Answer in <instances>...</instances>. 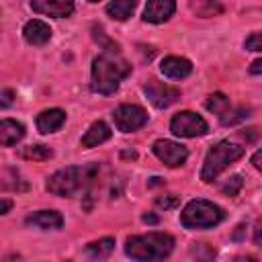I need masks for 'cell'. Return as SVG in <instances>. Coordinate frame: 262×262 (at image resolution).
I'll return each mask as SVG.
<instances>
[{
	"label": "cell",
	"mask_w": 262,
	"mask_h": 262,
	"mask_svg": "<svg viewBox=\"0 0 262 262\" xmlns=\"http://www.w3.org/2000/svg\"><path fill=\"white\" fill-rule=\"evenodd\" d=\"M129 74L131 66L119 55V49H104L92 61L90 88L96 94H113Z\"/></svg>",
	"instance_id": "obj_1"
},
{
	"label": "cell",
	"mask_w": 262,
	"mask_h": 262,
	"mask_svg": "<svg viewBox=\"0 0 262 262\" xmlns=\"http://www.w3.org/2000/svg\"><path fill=\"white\" fill-rule=\"evenodd\" d=\"M98 174V166L90 164V166H68L61 168L57 172H53L47 182L45 188L55 194V196H74L82 190H86Z\"/></svg>",
	"instance_id": "obj_2"
},
{
	"label": "cell",
	"mask_w": 262,
	"mask_h": 262,
	"mask_svg": "<svg viewBox=\"0 0 262 262\" xmlns=\"http://www.w3.org/2000/svg\"><path fill=\"white\" fill-rule=\"evenodd\" d=\"M174 250V237L168 233H145L131 235L125 242V254L133 260H162L168 258Z\"/></svg>",
	"instance_id": "obj_3"
},
{
	"label": "cell",
	"mask_w": 262,
	"mask_h": 262,
	"mask_svg": "<svg viewBox=\"0 0 262 262\" xmlns=\"http://www.w3.org/2000/svg\"><path fill=\"white\" fill-rule=\"evenodd\" d=\"M244 156V147L233 143V141H219L215 143L203 162V170H201V180L203 182H213L229 164H233L235 160H239Z\"/></svg>",
	"instance_id": "obj_4"
},
{
	"label": "cell",
	"mask_w": 262,
	"mask_h": 262,
	"mask_svg": "<svg viewBox=\"0 0 262 262\" xmlns=\"http://www.w3.org/2000/svg\"><path fill=\"white\" fill-rule=\"evenodd\" d=\"M225 219V211L205 199H196L190 201L182 213H180V223L186 229H207V227H215L217 223H221Z\"/></svg>",
	"instance_id": "obj_5"
},
{
	"label": "cell",
	"mask_w": 262,
	"mask_h": 262,
	"mask_svg": "<svg viewBox=\"0 0 262 262\" xmlns=\"http://www.w3.org/2000/svg\"><path fill=\"white\" fill-rule=\"evenodd\" d=\"M170 131L178 137H201L209 131V125L203 117L192 111H180L170 121Z\"/></svg>",
	"instance_id": "obj_6"
},
{
	"label": "cell",
	"mask_w": 262,
	"mask_h": 262,
	"mask_svg": "<svg viewBox=\"0 0 262 262\" xmlns=\"http://www.w3.org/2000/svg\"><path fill=\"white\" fill-rule=\"evenodd\" d=\"M115 127L123 133H133L147 123V113L139 104H121L113 113Z\"/></svg>",
	"instance_id": "obj_7"
},
{
	"label": "cell",
	"mask_w": 262,
	"mask_h": 262,
	"mask_svg": "<svg viewBox=\"0 0 262 262\" xmlns=\"http://www.w3.org/2000/svg\"><path fill=\"white\" fill-rule=\"evenodd\" d=\"M143 92H145V96L149 98V102H151L156 108H168L170 104H174V102L180 98V90H178L176 86L164 84V82L154 80V78L145 82Z\"/></svg>",
	"instance_id": "obj_8"
},
{
	"label": "cell",
	"mask_w": 262,
	"mask_h": 262,
	"mask_svg": "<svg viewBox=\"0 0 262 262\" xmlns=\"http://www.w3.org/2000/svg\"><path fill=\"white\" fill-rule=\"evenodd\" d=\"M151 151H154V156L160 162H164L170 168H178V166H182L188 160V149L184 145L176 143V141H170V139H158V141H154Z\"/></svg>",
	"instance_id": "obj_9"
},
{
	"label": "cell",
	"mask_w": 262,
	"mask_h": 262,
	"mask_svg": "<svg viewBox=\"0 0 262 262\" xmlns=\"http://www.w3.org/2000/svg\"><path fill=\"white\" fill-rule=\"evenodd\" d=\"M31 8L37 14L63 18L74 12V0H31Z\"/></svg>",
	"instance_id": "obj_10"
},
{
	"label": "cell",
	"mask_w": 262,
	"mask_h": 262,
	"mask_svg": "<svg viewBox=\"0 0 262 262\" xmlns=\"http://www.w3.org/2000/svg\"><path fill=\"white\" fill-rule=\"evenodd\" d=\"M176 10V0H147L145 10H143V20L145 23H166Z\"/></svg>",
	"instance_id": "obj_11"
},
{
	"label": "cell",
	"mask_w": 262,
	"mask_h": 262,
	"mask_svg": "<svg viewBox=\"0 0 262 262\" xmlns=\"http://www.w3.org/2000/svg\"><path fill=\"white\" fill-rule=\"evenodd\" d=\"M160 70L166 78H172V80H182L186 78L190 72H192V63L186 59V57H178V55H168L162 59L160 63Z\"/></svg>",
	"instance_id": "obj_12"
},
{
	"label": "cell",
	"mask_w": 262,
	"mask_h": 262,
	"mask_svg": "<svg viewBox=\"0 0 262 262\" xmlns=\"http://www.w3.org/2000/svg\"><path fill=\"white\" fill-rule=\"evenodd\" d=\"M23 37L29 45H45L49 39H51V29L47 23L39 20V18H33L25 25L23 29Z\"/></svg>",
	"instance_id": "obj_13"
},
{
	"label": "cell",
	"mask_w": 262,
	"mask_h": 262,
	"mask_svg": "<svg viewBox=\"0 0 262 262\" xmlns=\"http://www.w3.org/2000/svg\"><path fill=\"white\" fill-rule=\"evenodd\" d=\"M63 123H66V113L61 108H45L37 115V129L41 133H53L61 129Z\"/></svg>",
	"instance_id": "obj_14"
},
{
	"label": "cell",
	"mask_w": 262,
	"mask_h": 262,
	"mask_svg": "<svg viewBox=\"0 0 262 262\" xmlns=\"http://www.w3.org/2000/svg\"><path fill=\"white\" fill-rule=\"evenodd\" d=\"M25 223L39 227V229H59L63 225V217L57 211H35L27 215Z\"/></svg>",
	"instance_id": "obj_15"
},
{
	"label": "cell",
	"mask_w": 262,
	"mask_h": 262,
	"mask_svg": "<svg viewBox=\"0 0 262 262\" xmlns=\"http://www.w3.org/2000/svg\"><path fill=\"white\" fill-rule=\"evenodd\" d=\"M25 137V125L14 119H2L0 123V143L4 147L16 145Z\"/></svg>",
	"instance_id": "obj_16"
},
{
	"label": "cell",
	"mask_w": 262,
	"mask_h": 262,
	"mask_svg": "<svg viewBox=\"0 0 262 262\" xmlns=\"http://www.w3.org/2000/svg\"><path fill=\"white\" fill-rule=\"evenodd\" d=\"M111 135H113V131L104 121H94L88 127V131L84 133V137H82V147H86V149L88 147H96V145L104 143L106 139H111Z\"/></svg>",
	"instance_id": "obj_17"
},
{
	"label": "cell",
	"mask_w": 262,
	"mask_h": 262,
	"mask_svg": "<svg viewBox=\"0 0 262 262\" xmlns=\"http://www.w3.org/2000/svg\"><path fill=\"white\" fill-rule=\"evenodd\" d=\"M188 8L201 18L219 16L223 12V4L219 0H188Z\"/></svg>",
	"instance_id": "obj_18"
},
{
	"label": "cell",
	"mask_w": 262,
	"mask_h": 262,
	"mask_svg": "<svg viewBox=\"0 0 262 262\" xmlns=\"http://www.w3.org/2000/svg\"><path fill=\"white\" fill-rule=\"evenodd\" d=\"M137 8V0H111L106 4V14L115 20H127Z\"/></svg>",
	"instance_id": "obj_19"
},
{
	"label": "cell",
	"mask_w": 262,
	"mask_h": 262,
	"mask_svg": "<svg viewBox=\"0 0 262 262\" xmlns=\"http://www.w3.org/2000/svg\"><path fill=\"white\" fill-rule=\"evenodd\" d=\"M115 248V239L113 237H102V239H96V242H90L86 246V254L90 258H96V260H102V258H108L111 252Z\"/></svg>",
	"instance_id": "obj_20"
},
{
	"label": "cell",
	"mask_w": 262,
	"mask_h": 262,
	"mask_svg": "<svg viewBox=\"0 0 262 262\" xmlns=\"http://www.w3.org/2000/svg\"><path fill=\"white\" fill-rule=\"evenodd\" d=\"M18 154H20V158L33 160V162H45V160H51L53 158V149L47 147V145H27Z\"/></svg>",
	"instance_id": "obj_21"
},
{
	"label": "cell",
	"mask_w": 262,
	"mask_h": 262,
	"mask_svg": "<svg viewBox=\"0 0 262 262\" xmlns=\"http://www.w3.org/2000/svg\"><path fill=\"white\" fill-rule=\"evenodd\" d=\"M248 115H250V108H248V106H229V108L219 117V123L225 125V127H231V125L242 123Z\"/></svg>",
	"instance_id": "obj_22"
},
{
	"label": "cell",
	"mask_w": 262,
	"mask_h": 262,
	"mask_svg": "<svg viewBox=\"0 0 262 262\" xmlns=\"http://www.w3.org/2000/svg\"><path fill=\"white\" fill-rule=\"evenodd\" d=\"M205 106L213 113V115H217V117H221L229 106H231V102H229V98L225 96V94H221V92H215V94H211L209 98H207V102H205Z\"/></svg>",
	"instance_id": "obj_23"
},
{
	"label": "cell",
	"mask_w": 262,
	"mask_h": 262,
	"mask_svg": "<svg viewBox=\"0 0 262 262\" xmlns=\"http://www.w3.org/2000/svg\"><path fill=\"white\" fill-rule=\"evenodd\" d=\"M242 184H244V178L239 174H235V176H231V178L225 180V184L221 186V192L227 194V196H235L242 190Z\"/></svg>",
	"instance_id": "obj_24"
},
{
	"label": "cell",
	"mask_w": 262,
	"mask_h": 262,
	"mask_svg": "<svg viewBox=\"0 0 262 262\" xmlns=\"http://www.w3.org/2000/svg\"><path fill=\"white\" fill-rule=\"evenodd\" d=\"M244 47H246L248 51H262V33H252V35L246 39Z\"/></svg>",
	"instance_id": "obj_25"
},
{
	"label": "cell",
	"mask_w": 262,
	"mask_h": 262,
	"mask_svg": "<svg viewBox=\"0 0 262 262\" xmlns=\"http://www.w3.org/2000/svg\"><path fill=\"white\" fill-rule=\"evenodd\" d=\"M156 205H158V207H162V209H170V207H176V205H178V196H174V194L158 196V199H156Z\"/></svg>",
	"instance_id": "obj_26"
},
{
	"label": "cell",
	"mask_w": 262,
	"mask_h": 262,
	"mask_svg": "<svg viewBox=\"0 0 262 262\" xmlns=\"http://www.w3.org/2000/svg\"><path fill=\"white\" fill-rule=\"evenodd\" d=\"M254 244L262 248V219L256 223V229H254Z\"/></svg>",
	"instance_id": "obj_27"
},
{
	"label": "cell",
	"mask_w": 262,
	"mask_h": 262,
	"mask_svg": "<svg viewBox=\"0 0 262 262\" xmlns=\"http://www.w3.org/2000/svg\"><path fill=\"white\" fill-rule=\"evenodd\" d=\"M252 164H254V168H256L258 172H262V149H258V151L252 156Z\"/></svg>",
	"instance_id": "obj_28"
},
{
	"label": "cell",
	"mask_w": 262,
	"mask_h": 262,
	"mask_svg": "<svg viewBox=\"0 0 262 262\" xmlns=\"http://www.w3.org/2000/svg\"><path fill=\"white\" fill-rule=\"evenodd\" d=\"M12 96H14V92H12V90H4V92H2V102H0V104H2V108H6V106L12 102Z\"/></svg>",
	"instance_id": "obj_29"
},
{
	"label": "cell",
	"mask_w": 262,
	"mask_h": 262,
	"mask_svg": "<svg viewBox=\"0 0 262 262\" xmlns=\"http://www.w3.org/2000/svg\"><path fill=\"white\" fill-rule=\"evenodd\" d=\"M250 74H262V59L252 61V66H250Z\"/></svg>",
	"instance_id": "obj_30"
},
{
	"label": "cell",
	"mask_w": 262,
	"mask_h": 262,
	"mask_svg": "<svg viewBox=\"0 0 262 262\" xmlns=\"http://www.w3.org/2000/svg\"><path fill=\"white\" fill-rule=\"evenodd\" d=\"M10 207H12V203L4 199V201H2V207H0V213H2V215H6V213L10 211Z\"/></svg>",
	"instance_id": "obj_31"
},
{
	"label": "cell",
	"mask_w": 262,
	"mask_h": 262,
	"mask_svg": "<svg viewBox=\"0 0 262 262\" xmlns=\"http://www.w3.org/2000/svg\"><path fill=\"white\" fill-rule=\"evenodd\" d=\"M143 221H145V223H156L158 217H154V215H143Z\"/></svg>",
	"instance_id": "obj_32"
},
{
	"label": "cell",
	"mask_w": 262,
	"mask_h": 262,
	"mask_svg": "<svg viewBox=\"0 0 262 262\" xmlns=\"http://www.w3.org/2000/svg\"><path fill=\"white\" fill-rule=\"evenodd\" d=\"M88 2H98V0H88Z\"/></svg>",
	"instance_id": "obj_33"
}]
</instances>
